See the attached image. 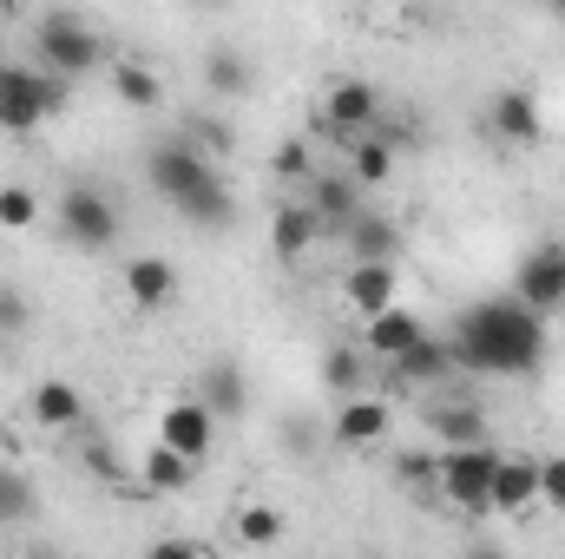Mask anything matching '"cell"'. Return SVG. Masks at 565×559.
I'll return each mask as SVG.
<instances>
[{
	"mask_svg": "<svg viewBox=\"0 0 565 559\" xmlns=\"http://www.w3.org/2000/svg\"><path fill=\"white\" fill-rule=\"evenodd\" d=\"M447 356L460 376H533L546 362V316L520 296H487L454 316Z\"/></svg>",
	"mask_w": 565,
	"mask_h": 559,
	"instance_id": "6da1fadb",
	"label": "cell"
},
{
	"mask_svg": "<svg viewBox=\"0 0 565 559\" xmlns=\"http://www.w3.org/2000/svg\"><path fill=\"white\" fill-rule=\"evenodd\" d=\"M145 178H151L158 204H171V211H178L184 224H198V231H224V224L237 218L217 158H211L204 145H191L184 133H178V139H158L145 151Z\"/></svg>",
	"mask_w": 565,
	"mask_h": 559,
	"instance_id": "7a4b0ae2",
	"label": "cell"
},
{
	"mask_svg": "<svg viewBox=\"0 0 565 559\" xmlns=\"http://www.w3.org/2000/svg\"><path fill=\"white\" fill-rule=\"evenodd\" d=\"M33 53H40V66L60 73V80H86V73L106 66V40H99L79 13H66V7H53V13L33 20Z\"/></svg>",
	"mask_w": 565,
	"mask_h": 559,
	"instance_id": "3957f363",
	"label": "cell"
},
{
	"mask_svg": "<svg viewBox=\"0 0 565 559\" xmlns=\"http://www.w3.org/2000/svg\"><path fill=\"white\" fill-rule=\"evenodd\" d=\"M73 80L46 73V66H0V133L26 139L33 126H46L60 106H66Z\"/></svg>",
	"mask_w": 565,
	"mask_h": 559,
	"instance_id": "277c9868",
	"label": "cell"
},
{
	"mask_svg": "<svg viewBox=\"0 0 565 559\" xmlns=\"http://www.w3.org/2000/svg\"><path fill=\"white\" fill-rule=\"evenodd\" d=\"M493 467H500L493 441L440 447V500L460 507V514H493Z\"/></svg>",
	"mask_w": 565,
	"mask_h": 559,
	"instance_id": "5b68a950",
	"label": "cell"
},
{
	"mask_svg": "<svg viewBox=\"0 0 565 559\" xmlns=\"http://www.w3.org/2000/svg\"><path fill=\"white\" fill-rule=\"evenodd\" d=\"M60 238H66L73 251H86V257L113 251V238H119V211H113V198L93 191V184H73V191L60 198Z\"/></svg>",
	"mask_w": 565,
	"mask_h": 559,
	"instance_id": "8992f818",
	"label": "cell"
},
{
	"mask_svg": "<svg viewBox=\"0 0 565 559\" xmlns=\"http://www.w3.org/2000/svg\"><path fill=\"white\" fill-rule=\"evenodd\" d=\"M322 119H329V133L349 145L362 139V133H375V119H382V93L369 86V80H329V93H322Z\"/></svg>",
	"mask_w": 565,
	"mask_h": 559,
	"instance_id": "52a82bcc",
	"label": "cell"
},
{
	"mask_svg": "<svg viewBox=\"0 0 565 559\" xmlns=\"http://www.w3.org/2000/svg\"><path fill=\"white\" fill-rule=\"evenodd\" d=\"M487 133L500 145H546V113H540V99H533V86H500L493 99H487Z\"/></svg>",
	"mask_w": 565,
	"mask_h": 559,
	"instance_id": "ba28073f",
	"label": "cell"
},
{
	"mask_svg": "<svg viewBox=\"0 0 565 559\" xmlns=\"http://www.w3.org/2000/svg\"><path fill=\"white\" fill-rule=\"evenodd\" d=\"M119 289H126V303H132L139 316H158V309H171V303H178L184 277H178V264H171V257H151V251H139V257H126Z\"/></svg>",
	"mask_w": 565,
	"mask_h": 559,
	"instance_id": "9c48e42d",
	"label": "cell"
},
{
	"mask_svg": "<svg viewBox=\"0 0 565 559\" xmlns=\"http://www.w3.org/2000/svg\"><path fill=\"white\" fill-rule=\"evenodd\" d=\"M513 296H520L526 309H540V316L565 309V244H540L533 257H520V271H513Z\"/></svg>",
	"mask_w": 565,
	"mask_h": 559,
	"instance_id": "30bf717a",
	"label": "cell"
},
{
	"mask_svg": "<svg viewBox=\"0 0 565 559\" xmlns=\"http://www.w3.org/2000/svg\"><path fill=\"white\" fill-rule=\"evenodd\" d=\"M342 296H349V309L369 323V316H382L395 296H402V271H395V257H349V271H342Z\"/></svg>",
	"mask_w": 565,
	"mask_h": 559,
	"instance_id": "8fae6325",
	"label": "cell"
},
{
	"mask_svg": "<svg viewBox=\"0 0 565 559\" xmlns=\"http://www.w3.org/2000/svg\"><path fill=\"white\" fill-rule=\"evenodd\" d=\"M388 428H395V409L388 402H369L362 389L355 395H335V421H329V434H335V447H382L388 441Z\"/></svg>",
	"mask_w": 565,
	"mask_h": 559,
	"instance_id": "7c38bea8",
	"label": "cell"
},
{
	"mask_svg": "<svg viewBox=\"0 0 565 559\" xmlns=\"http://www.w3.org/2000/svg\"><path fill=\"white\" fill-rule=\"evenodd\" d=\"M322 238H329V231H322V218H316L309 198H289V204L270 211V251H277V264H302Z\"/></svg>",
	"mask_w": 565,
	"mask_h": 559,
	"instance_id": "4fadbf2b",
	"label": "cell"
},
{
	"mask_svg": "<svg viewBox=\"0 0 565 559\" xmlns=\"http://www.w3.org/2000/svg\"><path fill=\"white\" fill-rule=\"evenodd\" d=\"M158 441H171L178 454H191V461L204 467V454H211V441H217V415H211L198 395L164 402V415H158Z\"/></svg>",
	"mask_w": 565,
	"mask_h": 559,
	"instance_id": "5bb4252c",
	"label": "cell"
},
{
	"mask_svg": "<svg viewBox=\"0 0 565 559\" xmlns=\"http://www.w3.org/2000/svg\"><path fill=\"white\" fill-rule=\"evenodd\" d=\"M26 415L40 421L46 434H73V428L86 421V395H79L66 376H46V382H33V395H26Z\"/></svg>",
	"mask_w": 565,
	"mask_h": 559,
	"instance_id": "9a60e30c",
	"label": "cell"
},
{
	"mask_svg": "<svg viewBox=\"0 0 565 559\" xmlns=\"http://www.w3.org/2000/svg\"><path fill=\"white\" fill-rule=\"evenodd\" d=\"M540 507V461L533 454H500L493 467V514H533Z\"/></svg>",
	"mask_w": 565,
	"mask_h": 559,
	"instance_id": "2e32d148",
	"label": "cell"
},
{
	"mask_svg": "<svg viewBox=\"0 0 565 559\" xmlns=\"http://www.w3.org/2000/svg\"><path fill=\"white\" fill-rule=\"evenodd\" d=\"M388 369H395L408 389H440L447 376H460L454 356H447V336H422V342H408L402 356H388Z\"/></svg>",
	"mask_w": 565,
	"mask_h": 559,
	"instance_id": "e0dca14e",
	"label": "cell"
},
{
	"mask_svg": "<svg viewBox=\"0 0 565 559\" xmlns=\"http://www.w3.org/2000/svg\"><path fill=\"white\" fill-rule=\"evenodd\" d=\"M427 434H434L440 447H473V441H493V428H487V415H480L473 402H440V389H434V402H427Z\"/></svg>",
	"mask_w": 565,
	"mask_h": 559,
	"instance_id": "ac0fdd59",
	"label": "cell"
},
{
	"mask_svg": "<svg viewBox=\"0 0 565 559\" xmlns=\"http://www.w3.org/2000/svg\"><path fill=\"white\" fill-rule=\"evenodd\" d=\"M309 204H316L322 231L342 244V231L362 218V184H355V178H309Z\"/></svg>",
	"mask_w": 565,
	"mask_h": 559,
	"instance_id": "d6986e66",
	"label": "cell"
},
{
	"mask_svg": "<svg viewBox=\"0 0 565 559\" xmlns=\"http://www.w3.org/2000/svg\"><path fill=\"white\" fill-rule=\"evenodd\" d=\"M191 481H198V461L178 454L171 441H151V447L139 454V487L145 494H184Z\"/></svg>",
	"mask_w": 565,
	"mask_h": 559,
	"instance_id": "ffe728a7",
	"label": "cell"
},
{
	"mask_svg": "<svg viewBox=\"0 0 565 559\" xmlns=\"http://www.w3.org/2000/svg\"><path fill=\"white\" fill-rule=\"evenodd\" d=\"M198 402H204V409H211V415H244V409H250V382H244V369H237V362H211V369H204V382H198Z\"/></svg>",
	"mask_w": 565,
	"mask_h": 559,
	"instance_id": "44dd1931",
	"label": "cell"
},
{
	"mask_svg": "<svg viewBox=\"0 0 565 559\" xmlns=\"http://www.w3.org/2000/svg\"><path fill=\"white\" fill-rule=\"evenodd\" d=\"M427 323L415 309H402V303H388L382 316H369V336H362V349H375V356H402L408 342H422Z\"/></svg>",
	"mask_w": 565,
	"mask_h": 559,
	"instance_id": "7402d4cb",
	"label": "cell"
},
{
	"mask_svg": "<svg viewBox=\"0 0 565 559\" xmlns=\"http://www.w3.org/2000/svg\"><path fill=\"white\" fill-rule=\"evenodd\" d=\"M113 99L132 106V113H158V106H164V80H158V66H145V60H119V66H113Z\"/></svg>",
	"mask_w": 565,
	"mask_h": 559,
	"instance_id": "603a6c76",
	"label": "cell"
},
{
	"mask_svg": "<svg viewBox=\"0 0 565 559\" xmlns=\"http://www.w3.org/2000/svg\"><path fill=\"white\" fill-rule=\"evenodd\" d=\"M349 178H355L362 191L388 184V178H395V139H388V133H382V139H349Z\"/></svg>",
	"mask_w": 565,
	"mask_h": 559,
	"instance_id": "cb8c5ba5",
	"label": "cell"
},
{
	"mask_svg": "<svg viewBox=\"0 0 565 559\" xmlns=\"http://www.w3.org/2000/svg\"><path fill=\"white\" fill-rule=\"evenodd\" d=\"M204 86H211L217 99H244V93H250V60H244L237 46H211V53H204Z\"/></svg>",
	"mask_w": 565,
	"mask_h": 559,
	"instance_id": "d4e9b609",
	"label": "cell"
},
{
	"mask_svg": "<svg viewBox=\"0 0 565 559\" xmlns=\"http://www.w3.org/2000/svg\"><path fill=\"white\" fill-rule=\"evenodd\" d=\"M395 481L415 500H440V447H402L395 454Z\"/></svg>",
	"mask_w": 565,
	"mask_h": 559,
	"instance_id": "484cf974",
	"label": "cell"
},
{
	"mask_svg": "<svg viewBox=\"0 0 565 559\" xmlns=\"http://www.w3.org/2000/svg\"><path fill=\"white\" fill-rule=\"evenodd\" d=\"M342 244H349V257H395L402 231H395V218H375V211H362V218L342 231Z\"/></svg>",
	"mask_w": 565,
	"mask_h": 559,
	"instance_id": "4316f807",
	"label": "cell"
},
{
	"mask_svg": "<svg viewBox=\"0 0 565 559\" xmlns=\"http://www.w3.org/2000/svg\"><path fill=\"white\" fill-rule=\"evenodd\" d=\"M322 382H329V395H355V389H362V349L335 342V349L322 356Z\"/></svg>",
	"mask_w": 565,
	"mask_h": 559,
	"instance_id": "83f0119b",
	"label": "cell"
},
{
	"mask_svg": "<svg viewBox=\"0 0 565 559\" xmlns=\"http://www.w3.org/2000/svg\"><path fill=\"white\" fill-rule=\"evenodd\" d=\"M40 224V191L33 184H0V231H33Z\"/></svg>",
	"mask_w": 565,
	"mask_h": 559,
	"instance_id": "f1b7e54d",
	"label": "cell"
},
{
	"mask_svg": "<svg viewBox=\"0 0 565 559\" xmlns=\"http://www.w3.org/2000/svg\"><path fill=\"white\" fill-rule=\"evenodd\" d=\"M237 540H244V547H277L282 540V507H237Z\"/></svg>",
	"mask_w": 565,
	"mask_h": 559,
	"instance_id": "f546056e",
	"label": "cell"
},
{
	"mask_svg": "<svg viewBox=\"0 0 565 559\" xmlns=\"http://www.w3.org/2000/svg\"><path fill=\"white\" fill-rule=\"evenodd\" d=\"M270 171H277L282 184H309V139H282L270 151Z\"/></svg>",
	"mask_w": 565,
	"mask_h": 559,
	"instance_id": "4dcf8cb0",
	"label": "cell"
},
{
	"mask_svg": "<svg viewBox=\"0 0 565 559\" xmlns=\"http://www.w3.org/2000/svg\"><path fill=\"white\" fill-rule=\"evenodd\" d=\"M540 500H546L553 514H565V454H546V461H540Z\"/></svg>",
	"mask_w": 565,
	"mask_h": 559,
	"instance_id": "1f68e13d",
	"label": "cell"
},
{
	"mask_svg": "<svg viewBox=\"0 0 565 559\" xmlns=\"http://www.w3.org/2000/svg\"><path fill=\"white\" fill-rule=\"evenodd\" d=\"M33 323V309H26V296L13 289V283H0V336H20Z\"/></svg>",
	"mask_w": 565,
	"mask_h": 559,
	"instance_id": "d6a6232c",
	"label": "cell"
},
{
	"mask_svg": "<svg viewBox=\"0 0 565 559\" xmlns=\"http://www.w3.org/2000/svg\"><path fill=\"white\" fill-rule=\"evenodd\" d=\"M26 507H33V487L13 481V474H0V520H13V514H26Z\"/></svg>",
	"mask_w": 565,
	"mask_h": 559,
	"instance_id": "836d02e7",
	"label": "cell"
},
{
	"mask_svg": "<svg viewBox=\"0 0 565 559\" xmlns=\"http://www.w3.org/2000/svg\"><path fill=\"white\" fill-rule=\"evenodd\" d=\"M191 145H204V151H211V158H217V151H231V133H224V126H217V119H191Z\"/></svg>",
	"mask_w": 565,
	"mask_h": 559,
	"instance_id": "e575fe53",
	"label": "cell"
},
{
	"mask_svg": "<svg viewBox=\"0 0 565 559\" xmlns=\"http://www.w3.org/2000/svg\"><path fill=\"white\" fill-rule=\"evenodd\" d=\"M86 467H93V474H106V481H119V461H113V447H106V441H93V447H86Z\"/></svg>",
	"mask_w": 565,
	"mask_h": 559,
	"instance_id": "d590c367",
	"label": "cell"
},
{
	"mask_svg": "<svg viewBox=\"0 0 565 559\" xmlns=\"http://www.w3.org/2000/svg\"><path fill=\"white\" fill-rule=\"evenodd\" d=\"M546 13H553V20H565V0H546Z\"/></svg>",
	"mask_w": 565,
	"mask_h": 559,
	"instance_id": "8d00e7d4",
	"label": "cell"
},
{
	"mask_svg": "<svg viewBox=\"0 0 565 559\" xmlns=\"http://www.w3.org/2000/svg\"><path fill=\"white\" fill-rule=\"evenodd\" d=\"M198 7H231V0H198Z\"/></svg>",
	"mask_w": 565,
	"mask_h": 559,
	"instance_id": "74e56055",
	"label": "cell"
}]
</instances>
